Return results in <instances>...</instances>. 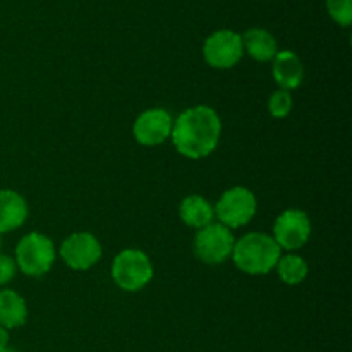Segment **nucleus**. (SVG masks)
Instances as JSON below:
<instances>
[{
    "instance_id": "1",
    "label": "nucleus",
    "mask_w": 352,
    "mask_h": 352,
    "mask_svg": "<svg viewBox=\"0 0 352 352\" xmlns=\"http://www.w3.org/2000/svg\"><path fill=\"white\" fill-rule=\"evenodd\" d=\"M222 136V120L215 109L196 105L186 109L172 124L170 140L174 148L186 158L199 160L212 155Z\"/></svg>"
},
{
    "instance_id": "2",
    "label": "nucleus",
    "mask_w": 352,
    "mask_h": 352,
    "mask_svg": "<svg viewBox=\"0 0 352 352\" xmlns=\"http://www.w3.org/2000/svg\"><path fill=\"white\" fill-rule=\"evenodd\" d=\"M282 250L274 237L265 232H250L236 241L232 261L248 275H267L277 267Z\"/></svg>"
},
{
    "instance_id": "3",
    "label": "nucleus",
    "mask_w": 352,
    "mask_h": 352,
    "mask_svg": "<svg viewBox=\"0 0 352 352\" xmlns=\"http://www.w3.org/2000/svg\"><path fill=\"white\" fill-rule=\"evenodd\" d=\"M54 241L41 232H30L17 243L16 265L28 277H43L55 263Z\"/></svg>"
},
{
    "instance_id": "4",
    "label": "nucleus",
    "mask_w": 352,
    "mask_h": 352,
    "mask_svg": "<svg viewBox=\"0 0 352 352\" xmlns=\"http://www.w3.org/2000/svg\"><path fill=\"white\" fill-rule=\"evenodd\" d=\"M112 278L126 292L143 291L153 278V265L146 253L140 250H124L113 258Z\"/></svg>"
},
{
    "instance_id": "5",
    "label": "nucleus",
    "mask_w": 352,
    "mask_h": 352,
    "mask_svg": "<svg viewBox=\"0 0 352 352\" xmlns=\"http://www.w3.org/2000/svg\"><path fill=\"white\" fill-rule=\"evenodd\" d=\"M213 210L219 223L232 230L248 226L253 220V217L256 215L258 201L251 189L244 186H234L220 196Z\"/></svg>"
},
{
    "instance_id": "6",
    "label": "nucleus",
    "mask_w": 352,
    "mask_h": 352,
    "mask_svg": "<svg viewBox=\"0 0 352 352\" xmlns=\"http://www.w3.org/2000/svg\"><path fill=\"white\" fill-rule=\"evenodd\" d=\"M234 237L232 230L227 229L222 223L212 222L210 226L198 229L195 241H192V250L196 258L206 265H222L232 256Z\"/></svg>"
},
{
    "instance_id": "7",
    "label": "nucleus",
    "mask_w": 352,
    "mask_h": 352,
    "mask_svg": "<svg viewBox=\"0 0 352 352\" xmlns=\"http://www.w3.org/2000/svg\"><path fill=\"white\" fill-rule=\"evenodd\" d=\"M272 237L280 250H301L311 237V220H309L308 213L298 208L284 210L275 219L274 236Z\"/></svg>"
},
{
    "instance_id": "8",
    "label": "nucleus",
    "mask_w": 352,
    "mask_h": 352,
    "mask_svg": "<svg viewBox=\"0 0 352 352\" xmlns=\"http://www.w3.org/2000/svg\"><path fill=\"white\" fill-rule=\"evenodd\" d=\"M243 38L232 30H219L203 43V58L210 67L230 69L243 58Z\"/></svg>"
},
{
    "instance_id": "9",
    "label": "nucleus",
    "mask_w": 352,
    "mask_h": 352,
    "mask_svg": "<svg viewBox=\"0 0 352 352\" xmlns=\"http://www.w3.org/2000/svg\"><path fill=\"white\" fill-rule=\"evenodd\" d=\"M60 258L69 268L78 272L89 270L102 258V244L91 232H72L60 244Z\"/></svg>"
},
{
    "instance_id": "10",
    "label": "nucleus",
    "mask_w": 352,
    "mask_h": 352,
    "mask_svg": "<svg viewBox=\"0 0 352 352\" xmlns=\"http://www.w3.org/2000/svg\"><path fill=\"white\" fill-rule=\"evenodd\" d=\"M172 124H174V119L165 109L155 107V109L144 110L134 120V140L143 146H158L170 138Z\"/></svg>"
},
{
    "instance_id": "11",
    "label": "nucleus",
    "mask_w": 352,
    "mask_h": 352,
    "mask_svg": "<svg viewBox=\"0 0 352 352\" xmlns=\"http://www.w3.org/2000/svg\"><path fill=\"white\" fill-rule=\"evenodd\" d=\"M272 74L278 88L291 91L299 88L305 81V65L294 52L282 50L272 58Z\"/></svg>"
},
{
    "instance_id": "12",
    "label": "nucleus",
    "mask_w": 352,
    "mask_h": 352,
    "mask_svg": "<svg viewBox=\"0 0 352 352\" xmlns=\"http://www.w3.org/2000/svg\"><path fill=\"white\" fill-rule=\"evenodd\" d=\"M30 208L23 196L12 189H0V236L19 229L26 222Z\"/></svg>"
},
{
    "instance_id": "13",
    "label": "nucleus",
    "mask_w": 352,
    "mask_h": 352,
    "mask_svg": "<svg viewBox=\"0 0 352 352\" xmlns=\"http://www.w3.org/2000/svg\"><path fill=\"white\" fill-rule=\"evenodd\" d=\"M243 48L253 60L268 62L277 55V40L263 28H250L243 34Z\"/></svg>"
},
{
    "instance_id": "14",
    "label": "nucleus",
    "mask_w": 352,
    "mask_h": 352,
    "mask_svg": "<svg viewBox=\"0 0 352 352\" xmlns=\"http://www.w3.org/2000/svg\"><path fill=\"white\" fill-rule=\"evenodd\" d=\"M179 217L186 226L192 227V229H203L213 222L215 210L206 198L199 195H191L186 196L179 205Z\"/></svg>"
},
{
    "instance_id": "15",
    "label": "nucleus",
    "mask_w": 352,
    "mask_h": 352,
    "mask_svg": "<svg viewBox=\"0 0 352 352\" xmlns=\"http://www.w3.org/2000/svg\"><path fill=\"white\" fill-rule=\"evenodd\" d=\"M28 320V305L12 289L0 291V327L10 330L19 329Z\"/></svg>"
},
{
    "instance_id": "16",
    "label": "nucleus",
    "mask_w": 352,
    "mask_h": 352,
    "mask_svg": "<svg viewBox=\"0 0 352 352\" xmlns=\"http://www.w3.org/2000/svg\"><path fill=\"white\" fill-rule=\"evenodd\" d=\"M275 268H277L278 278L287 285H299L301 282H305L309 270L305 258L294 253L280 256V260H278L277 267Z\"/></svg>"
},
{
    "instance_id": "17",
    "label": "nucleus",
    "mask_w": 352,
    "mask_h": 352,
    "mask_svg": "<svg viewBox=\"0 0 352 352\" xmlns=\"http://www.w3.org/2000/svg\"><path fill=\"white\" fill-rule=\"evenodd\" d=\"M292 103H294V100H292L291 91L278 88L277 91H274L270 95V100H268V112L275 119H285L291 113Z\"/></svg>"
},
{
    "instance_id": "18",
    "label": "nucleus",
    "mask_w": 352,
    "mask_h": 352,
    "mask_svg": "<svg viewBox=\"0 0 352 352\" xmlns=\"http://www.w3.org/2000/svg\"><path fill=\"white\" fill-rule=\"evenodd\" d=\"M327 9L330 17L339 26H351L352 23V0H327Z\"/></svg>"
},
{
    "instance_id": "19",
    "label": "nucleus",
    "mask_w": 352,
    "mask_h": 352,
    "mask_svg": "<svg viewBox=\"0 0 352 352\" xmlns=\"http://www.w3.org/2000/svg\"><path fill=\"white\" fill-rule=\"evenodd\" d=\"M16 272H17V265L16 260L7 254L0 253V285H6L16 277Z\"/></svg>"
},
{
    "instance_id": "20",
    "label": "nucleus",
    "mask_w": 352,
    "mask_h": 352,
    "mask_svg": "<svg viewBox=\"0 0 352 352\" xmlns=\"http://www.w3.org/2000/svg\"><path fill=\"white\" fill-rule=\"evenodd\" d=\"M9 347V330L0 327V351Z\"/></svg>"
},
{
    "instance_id": "21",
    "label": "nucleus",
    "mask_w": 352,
    "mask_h": 352,
    "mask_svg": "<svg viewBox=\"0 0 352 352\" xmlns=\"http://www.w3.org/2000/svg\"><path fill=\"white\" fill-rule=\"evenodd\" d=\"M0 352H17V351H14V349H10V347H6V349H2Z\"/></svg>"
},
{
    "instance_id": "22",
    "label": "nucleus",
    "mask_w": 352,
    "mask_h": 352,
    "mask_svg": "<svg viewBox=\"0 0 352 352\" xmlns=\"http://www.w3.org/2000/svg\"><path fill=\"white\" fill-rule=\"evenodd\" d=\"M0 250H2V236H0Z\"/></svg>"
}]
</instances>
